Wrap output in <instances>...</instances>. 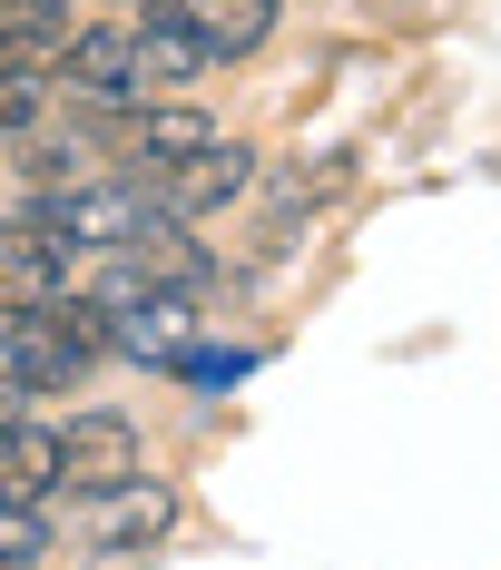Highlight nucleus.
I'll list each match as a JSON object with an SVG mask.
<instances>
[{"label": "nucleus", "instance_id": "f257e3e1", "mask_svg": "<svg viewBox=\"0 0 501 570\" xmlns=\"http://www.w3.org/2000/svg\"><path fill=\"white\" fill-rule=\"evenodd\" d=\"M40 227H50L69 256H128V246H158L177 217L158 207L148 177H69V187H50Z\"/></svg>", "mask_w": 501, "mask_h": 570}, {"label": "nucleus", "instance_id": "f03ea898", "mask_svg": "<svg viewBox=\"0 0 501 570\" xmlns=\"http://www.w3.org/2000/svg\"><path fill=\"white\" fill-rule=\"evenodd\" d=\"M99 354H109V305H89V295L10 305V335H0V374H20L30 394H59V384H79Z\"/></svg>", "mask_w": 501, "mask_h": 570}, {"label": "nucleus", "instance_id": "7ed1b4c3", "mask_svg": "<svg viewBox=\"0 0 501 570\" xmlns=\"http://www.w3.org/2000/svg\"><path fill=\"white\" fill-rule=\"evenodd\" d=\"M109 344L118 354H138V364H187L197 354V295L187 285H148V295H118L109 305Z\"/></svg>", "mask_w": 501, "mask_h": 570}, {"label": "nucleus", "instance_id": "20e7f679", "mask_svg": "<svg viewBox=\"0 0 501 570\" xmlns=\"http://www.w3.org/2000/svg\"><path fill=\"white\" fill-rule=\"evenodd\" d=\"M59 79H69V99H89V109H148V79H138V20H109V30H79L69 50H59Z\"/></svg>", "mask_w": 501, "mask_h": 570}, {"label": "nucleus", "instance_id": "39448f33", "mask_svg": "<svg viewBox=\"0 0 501 570\" xmlns=\"http://www.w3.org/2000/svg\"><path fill=\"white\" fill-rule=\"evenodd\" d=\"M59 482L69 492H118V482H138V433H128V413H69L59 423Z\"/></svg>", "mask_w": 501, "mask_h": 570}, {"label": "nucleus", "instance_id": "423d86ee", "mask_svg": "<svg viewBox=\"0 0 501 570\" xmlns=\"http://www.w3.org/2000/svg\"><path fill=\"white\" fill-rule=\"evenodd\" d=\"M0 295H10V305L69 295V246H59L40 217H0Z\"/></svg>", "mask_w": 501, "mask_h": 570}, {"label": "nucleus", "instance_id": "0eeeda50", "mask_svg": "<svg viewBox=\"0 0 501 570\" xmlns=\"http://www.w3.org/2000/svg\"><path fill=\"white\" fill-rule=\"evenodd\" d=\"M246 177H256V158H246L236 138H217V148H197V158L158 168V207H167V217H207V207H226Z\"/></svg>", "mask_w": 501, "mask_h": 570}, {"label": "nucleus", "instance_id": "6e6552de", "mask_svg": "<svg viewBox=\"0 0 501 570\" xmlns=\"http://www.w3.org/2000/svg\"><path fill=\"white\" fill-rule=\"evenodd\" d=\"M167 521H177V492L138 472V482L99 492V521H89V541H99V551H148V541H158Z\"/></svg>", "mask_w": 501, "mask_h": 570}, {"label": "nucleus", "instance_id": "1a4fd4ad", "mask_svg": "<svg viewBox=\"0 0 501 570\" xmlns=\"http://www.w3.org/2000/svg\"><path fill=\"white\" fill-rule=\"evenodd\" d=\"M167 20H187V30L207 40V59H246L276 30V0H177Z\"/></svg>", "mask_w": 501, "mask_h": 570}, {"label": "nucleus", "instance_id": "9d476101", "mask_svg": "<svg viewBox=\"0 0 501 570\" xmlns=\"http://www.w3.org/2000/svg\"><path fill=\"white\" fill-rule=\"evenodd\" d=\"M59 492V433L50 423H0V502H30Z\"/></svg>", "mask_w": 501, "mask_h": 570}, {"label": "nucleus", "instance_id": "9b49d317", "mask_svg": "<svg viewBox=\"0 0 501 570\" xmlns=\"http://www.w3.org/2000/svg\"><path fill=\"white\" fill-rule=\"evenodd\" d=\"M197 148H217V128L197 109H138V158H148V177L177 168V158H197Z\"/></svg>", "mask_w": 501, "mask_h": 570}, {"label": "nucleus", "instance_id": "f8f14e48", "mask_svg": "<svg viewBox=\"0 0 501 570\" xmlns=\"http://www.w3.org/2000/svg\"><path fill=\"white\" fill-rule=\"evenodd\" d=\"M40 551H50V521L30 502H0V561H40Z\"/></svg>", "mask_w": 501, "mask_h": 570}, {"label": "nucleus", "instance_id": "ddd939ff", "mask_svg": "<svg viewBox=\"0 0 501 570\" xmlns=\"http://www.w3.org/2000/svg\"><path fill=\"white\" fill-rule=\"evenodd\" d=\"M177 374H187V384H236V374H256V354H246V344H226V354H187Z\"/></svg>", "mask_w": 501, "mask_h": 570}, {"label": "nucleus", "instance_id": "4468645a", "mask_svg": "<svg viewBox=\"0 0 501 570\" xmlns=\"http://www.w3.org/2000/svg\"><path fill=\"white\" fill-rule=\"evenodd\" d=\"M20 394H30V384H20V374H0V423H20Z\"/></svg>", "mask_w": 501, "mask_h": 570}, {"label": "nucleus", "instance_id": "2eb2a0df", "mask_svg": "<svg viewBox=\"0 0 501 570\" xmlns=\"http://www.w3.org/2000/svg\"><path fill=\"white\" fill-rule=\"evenodd\" d=\"M0 570H40V561H0Z\"/></svg>", "mask_w": 501, "mask_h": 570}]
</instances>
